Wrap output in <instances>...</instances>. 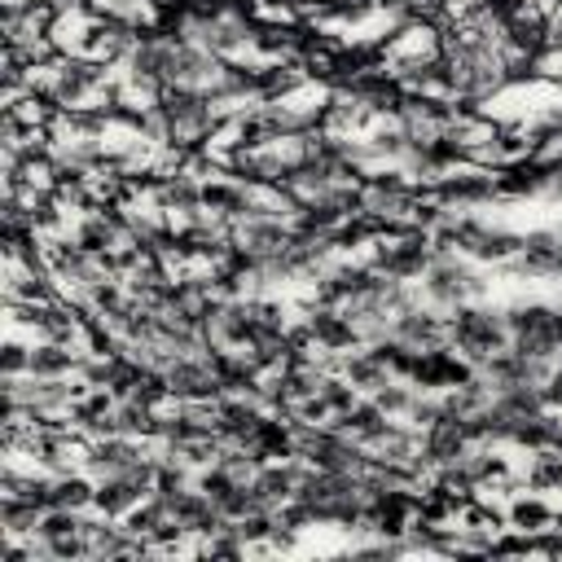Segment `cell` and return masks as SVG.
Returning a JSON list of instances; mask_svg holds the SVG:
<instances>
[{
    "instance_id": "cell-17",
    "label": "cell",
    "mask_w": 562,
    "mask_h": 562,
    "mask_svg": "<svg viewBox=\"0 0 562 562\" xmlns=\"http://www.w3.org/2000/svg\"><path fill=\"white\" fill-rule=\"evenodd\" d=\"M154 202L171 220H198V215H206L202 211V180L193 171H184V167H176V171L162 176V184L154 189Z\"/></svg>"
},
{
    "instance_id": "cell-14",
    "label": "cell",
    "mask_w": 562,
    "mask_h": 562,
    "mask_svg": "<svg viewBox=\"0 0 562 562\" xmlns=\"http://www.w3.org/2000/svg\"><path fill=\"white\" fill-rule=\"evenodd\" d=\"M303 474H307V461H303V457L263 461V465L255 470V479H250V492H255L259 509H277V505H285V501H294Z\"/></svg>"
},
{
    "instance_id": "cell-19",
    "label": "cell",
    "mask_w": 562,
    "mask_h": 562,
    "mask_svg": "<svg viewBox=\"0 0 562 562\" xmlns=\"http://www.w3.org/2000/svg\"><path fill=\"white\" fill-rule=\"evenodd\" d=\"M263 413H268V408H263L259 400H246V395H228V391H224V395L215 400V435H220L224 443H246Z\"/></svg>"
},
{
    "instance_id": "cell-23",
    "label": "cell",
    "mask_w": 562,
    "mask_h": 562,
    "mask_svg": "<svg viewBox=\"0 0 562 562\" xmlns=\"http://www.w3.org/2000/svg\"><path fill=\"white\" fill-rule=\"evenodd\" d=\"M338 373H342L360 395H373L382 382H391V369L373 356V347H356V351L338 356Z\"/></svg>"
},
{
    "instance_id": "cell-3",
    "label": "cell",
    "mask_w": 562,
    "mask_h": 562,
    "mask_svg": "<svg viewBox=\"0 0 562 562\" xmlns=\"http://www.w3.org/2000/svg\"><path fill=\"white\" fill-rule=\"evenodd\" d=\"M110 66L92 61V57H79V53H61L31 88H44L61 110H79V105H101L110 79H105Z\"/></svg>"
},
{
    "instance_id": "cell-38",
    "label": "cell",
    "mask_w": 562,
    "mask_h": 562,
    "mask_svg": "<svg viewBox=\"0 0 562 562\" xmlns=\"http://www.w3.org/2000/svg\"><path fill=\"white\" fill-rule=\"evenodd\" d=\"M549 193H553V198H558V202H562V176H558V180H553V184H549Z\"/></svg>"
},
{
    "instance_id": "cell-21",
    "label": "cell",
    "mask_w": 562,
    "mask_h": 562,
    "mask_svg": "<svg viewBox=\"0 0 562 562\" xmlns=\"http://www.w3.org/2000/svg\"><path fill=\"white\" fill-rule=\"evenodd\" d=\"M79 360H83V347L35 338V347H31V378H75Z\"/></svg>"
},
{
    "instance_id": "cell-39",
    "label": "cell",
    "mask_w": 562,
    "mask_h": 562,
    "mask_svg": "<svg viewBox=\"0 0 562 562\" xmlns=\"http://www.w3.org/2000/svg\"><path fill=\"white\" fill-rule=\"evenodd\" d=\"M558 237H562V228H558Z\"/></svg>"
},
{
    "instance_id": "cell-6",
    "label": "cell",
    "mask_w": 562,
    "mask_h": 562,
    "mask_svg": "<svg viewBox=\"0 0 562 562\" xmlns=\"http://www.w3.org/2000/svg\"><path fill=\"white\" fill-rule=\"evenodd\" d=\"M470 378H479V369H474L452 342L422 347V351H417V364H413V373H408V382H413L417 391H426V395H443V391H452V386H461V382H470Z\"/></svg>"
},
{
    "instance_id": "cell-8",
    "label": "cell",
    "mask_w": 562,
    "mask_h": 562,
    "mask_svg": "<svg viewBox=\"0 0 562 562\" xmlns=\"http://www.w3.org/2000/svg\"><path fill=\"white\" fill-rule=\"evenodd\" d=\"M501 268L522 277V281H562V237H558V228H527L522 250L514 259H505Z\"/></svg>"
},
{
    "instance_id": "cell-5",
    "label": "cell",
    "mask_w": 562,
    "mask_h": 562,
    "mask_svg": "<svg viewBox=\"0 0 562 562\" xmlns=\"http://www.w3.org/2000/svg\"><path fill=\"white\" fill-rule=\"evenodd\" d=\"M430 259H435V246H430L426 228H408L400 237H373L369 241V268H378L391 281H422Z\"/></svg>"
},
{
    "instance_id": "cell-15",
    "label": "cell",
    "mask_w": 562,
    "mask_h": 562,
    "mask_svg": "<svg viewBox=\"0 0 562 562\" xmlns=\"http://www.w3.org/2000/svg\"><path fill=\"white\" fill-rule=\"evenodd\" d=\"M145 452H154L149 439H136V435H97L88 443V474L105 479V474H123L132 470Z\"/></svg>"
},
{
    "instance_id": "cell-30",
    "label": "cell",
    "mask_w": 562,
    "mask_h": 562,
    "mask_svg": "<svg viewBox=\"0 0 562 562\" xmlns=\"http://www.w3.org/2000/svg\"><path fill=\"white\" fill-rule=\"evenodd\" d=\"M413 400H417V386L404 382V378H391V382H382V386L373 391V404H378L386 417H408Z\"/></svg>"
},
{
    "instance_id": "cell-9",
    "label": "cell",
    "mask_w": 562,
    "mask_h": 562,
    "mask_svg": "<svg viewBox=\"0 0 562 562\" xmlns=\"http://www.w3.org/2000/svg\"><path fill=\"white\" fill-rule=\"evenodd\" d=\"M430 198L443 202L448 211L483 206V202L496 198V171H492V167H474V162L452 167V171H443V176L430 184Z\"/></svg>"
},
{
    "instance_id": "cell-35",
    "label": "cell",
    "mask_w": 562,
    "mask_h": 562,
    "mask_svg": "<svg viewBox=\"0 0 562 562\" xmlns=\"http://www.w3.org/2000/svg\"><path fill=\"white\" fill-rule=\"evenodd\" d=\"M48 562H75V558H92V544H88V531H75V536H61V540H48L40 544Z\"/></svg>"
},
{
    "instance_id": "cell-31",
    "label": "cell",
    "mask_w": 562,
    "mask_h": 562,
    "mask_svg": "<svg viewBox=\"0 0 562 562\" xmlns=\"http://www.w3.org/2000/svg\"><path fill=\"white\" fill-rule=\"evenodd\" d=\"M162 518H167V501L149 492V496H145V501H140L136 509H127V514H123L119 522H123V527H127L132 536H149V531H154V527H158Z\"/></svg>"
},
{
    "instance_id": "cell-11",
    "label": "cell",
    "mask_w": 562,
    "mask_h": 562,
    "mask_svg": "<svg viewBox=\"0 0 562 562\" xmlns=\"http://www.w3.org/2000/svg\"><path fill=\"white\" fill-rule=\"evenodd\" d=\"M189 40H198L211 57L220 61H237L250 53V40H255V18H237V13H224L215 22H202V26H189Z\"/></svg>"
},
{
    "instance_id": "cell-22",
    "label": "cell",
    "mask_w": 562,
    "mask_h": 562,
    "mask_svg": "<svg viewBox=\"0 0 562 562\" xmlns=\"http://www.w3.org/2000/svg\"><path fill=\"white\" fill-rule=\"evenodd\" d=\"M145 496H149V492H145L136 479H127V474H105V479H97V501H92V509L105 514V518H123V514L136 509Z\"/></svg>"
},
{
    "instance_id": "cell-10",
    "label": "cell",
    "mask_w": 562,
    "mask_h": 562,
    "mask_svg": "<svg viewBox=\"0 0 562 562\" xmlns=\"http://www.w3.org/2000/svg\"><path fill=\"white\" fill-rule=\"evenodd\" d=\"M303 325L312 334V347L316 351H329V356H347L356 347H364L356 321L342 312V307H329V303H307L303 307Z\"/></svg>"
},
{
    "instance_id": "cell-24",
    "label": "cell",
    "mask_w": 562,
    "mask_h": 562,
    "mask_svg": "<svg viewBox=\"0 0 562 562\" xmlns=\"http://www.w3.org/2000/svg\"><path fill=\"white\" fill-rule=\"evenodd\" d=\"M70 237L92 255V259H101L105 250H114L119 241H123V233L101 215V211H88V215H75V224H70Z\"/></svg>"
},
{
    "instance_id": "cell-13",
    "label": "cell",
    "mask_w": 562,
    "mask_h": 562,
    "mask_svg": "<svg viewBox=\"0 0 562 562\" xmlns=\"http://www.w3.org/2000/svg\"><path fill=\"white\" fill-rule=\"evenodd\" d=\"M202 211L228 228V224H237V220L255 215V189H250V184H241V180H233L228 171L206 176V180H202Z\"/></svg>"
},
{
    "instance_id": "cell-18",
    "label": "cell",
    "mask_w": 562,
    "mask_h": 562,
    "mask_svg": "<svg viewBox=\"0 0 562 562\" xmlns=\"http://www.w3.org/2000/svg\"><path fill=\"white\" fill-rule=\"evenodd\" d=\"M558 514H562V505H553L544 492H536V487H518L509 501H505V527H514V531H527V536H536V531H544V527H558Z\"/></svg>"
},
{
    "instance_id": "cell-25",
    "label": "cell",
    "mask_w": 562,
    "mask_h": 562,
    "mask_svg": "<svg viewBox=\"0 0 562 562\" xmlns=\"http://www.w3.org/2000/svg\"><path fill=\"white\" fill-rule=\"evenodd\" d=\"M364 140H369V149H373V158L386 167V162H404V154H408V132H404V123L400 119H378L369 132H364Z\"/></svg>"
},
{
    "instance_id": "cell-16",
    "label": "cell",
    "mask_w": 562,
    "mask_h": 562,
    "mask_svg": "<svg viewBox=\"0 0 562 562\" xmlns=\"http://www.w3.org/2000/svg\"><path fill=\"white\" fill-rule=\"evenodd\" d=\"M391 334L404 338L408 347H439V342H448V312H439V307L417 299L413 307H404L391 321Z\"/></svg>"
},
{
    "instance_id": "cell-12",
    "label": "cell",
    "mask_w": 562,
    "mask_h": 562,
    "mask_svg": "<svg viewBox=\"0 0 562 562\" xmlns=\"http://www.w3.org/2000/svg\"><path fill=\"white\" fill-rule=\"evenodd\" d=\"M294 224L281 220V215H246L237 224H228V237H233V250L250 255V259H272L285 241H290Z\"/></svg>"
},
{
    "instance_id": "cell-29",
    "label": "cell",
    "mask_w": 562,
    "mask_h": 562,
    "mask_svg": "<svg viewBox=\"0 0 562 562\" xmlns=\"http://www.w3.org/2000/svg\"><path fill=\"white\" fill-rule=\"evenodd\" d=\"M492 404H496V408H505L509 417H531V413L549 408V404H544V395H540V386H531V382H518V386L496 391V395H492Z\"/></svg>"
},
{
    "instance_id": "cell-28",
    "label": "cell",
    "mask_w": 562,
    "mask_h": 562,
    "mask_svg": "<svg viewBox=\"0 0 562 562\" xmlns=\"http://www.w3.org/2000/svg\"><path fill=\"white\" fill-rule=\"evenodd\" d=\"M83 527H88V514H79V509H61V505H48V509L40 514L35 540H40V544H48V540L75 536V531H83Z\"/></svg>"
},
{
    "instance_id": "cell-33",
    "label": "cell",
    "mask_w": 562,
    "mask_h": 562,
    "mask_svg": "<svg viewBox=\"0 0 562 562\" xmlns=\"http://www.w3.org/2000/svg\"><path fill=\"white\" fill-rule=\"evenodd\" d=\"M119 364H123V356H97V351H83L75 378H83L88 386H110L114 373H119Z\"/></svg>"
},
{
    "instance_id": "cell-37",
    "label": "cell",
    "mask_w": 562,
    "mask_h": 562,
    "mask_svg": "<svg viewBox=\"0 0 562 562\" xmlns=\"http://www.w3.org/2000/svg\"><path fill=\"white\" fill-rule=\"evenodd\" d=\"M549 48H562V4H558V13L549 18Z\"/></svg>"
},
{
    "instance_id": "cell-2",
    "label": "cell",
    "mask_w": 562,
    "mask_h": 562,
    "mask_svg": "<svg viewBox=\"0 0 562 562\" xmlns=\"http://www.w3.org/2000/svg\"><path fill=\"white\" fill-rule=\"evenodd\" d=\"M501 316H505V329H509V347L518 356L558 360V351H562V303L527 299V303L501 307Z\"/></svg>"
},
{
    "instance_id": "cell-7",
    "label": "cell",
    "mask_w": 562,
    "mask_h": 562,
    "mask_svg": "<svg viewBox=\"0 0 562 562\" xmlns=\"http://www.w3.org/2000/svg\"><path fill=\"white\" fill-rule=\"evenodd\" d=\"M167 386H171V404H202V400L224 395V382H220V369H215L211 351L176 356L167 364Z\"/></svg>"
},
{
    "instance_id": "cell-20",
    "label": "cell",
    "mask_w": 562,
    "mask_h": 562,
    "mask_svg": "<svg viewBox=\"0 0 562 562\" xmlns=\"http://www.w3.org/2000/svg\"><path fill=\"white\" fill-rule=\"evenodd\" d=\"M391 422H395V417H386V413L373 404V395H360L347 413L329 417V426H338L342 435H351V439H356V443H364V448H373V443L391 430Z\"/></svg>"
},
{
    "instance_id": "cell-4",
    "label": "cell",
    "mask_w": 562,
    "mask_h": 562,
    "mask_svg": "<svg viewBox=\"0 0 562 562\" xmlns=\"http://www.w3.org/2000/svg\"><path fill=\"white\" fill-rule=\"evenodd\" d=\"M417 290H422V303H430L439 312H452L461 303L487 299V281L474 268V259H465V255H435L430 268L417 281Z\"/></svg>"
},
{
    "instance_id": "cell-34",
    "label": "cell",
    "mask_w": 562,
    "mask_h": 562,
    "mask_svg": "<svg viewBox=\"0 0 562 562\" xmlns=\"http://www.w3.org/2000/svg\"><path fill=\"white\" fill-rule=\"evenodd\" d=\"M321 400H325V404H329V413L338 417V413H347V408L360 400V391H356V386L334 369V373H325V382H321Z\"/></svg>"
},
{
    "instance_id": "cell-36",
    "label": "cell",
    "mask_w": 562,
    "mask_h": 562,
    "mask_svg": "<svg viewBox=\"0 0 562 562\" xmlns=\"http://www.w3.org/2000/svg\"><path fill=\"white\" fill-rule=\"evenodd\" d=\"M540 395H544V404H549V408H562V351H558L553 373H549V382L540 386Z\"/></svg>"
},
{
    "instance_id": "cell-27",
    "label": "cell",
    "mask_w": 562,
    "mask_h": 562,
    "mask_svg": "<svg viewBox=\"0 0 562 562\" xmlns=\"http://www.w3.org/2000/svg\"><path fill=\"white\" fill-rule=\"evenodd\" d=\"M487 404H492V386H487L483 378H470V382L443 391V408H448L452 417H470V413H479V408H487Z\"/></svg>"
},
{
    "instance_id": "cell-1",
    "label": "cell",
    "mask_w": 562,
    "mask_h": 562,
    "mask_svg": "<svg viewBox=\"0 0 562 562\" xmlns=\"http://www.w3.org/2000/svg\"><path fill=\"white\" fill-rule=\"evenodd\" d=\"M448 342L479 369L483 360H492L496 351L509 347V329H505L501 307H487L483 299L452 307V312H448Z\"/></svg>"
},
{
    "instance_id": "cell-26",
    "label": "cell",
    "mask_w": 562,
    "mask_h": 562,
    "mask_svg": "<svg viewBox=\"0 0 562 562\" xmlns=\"http://www.w3.org/2000/svg\"><path fill=\"white\" fill-rule=\"evenodd\" d=\"M40 514H44V505H35L26 496H0V527H4V536H35Z\"/></svg>"
},
{
    "instance_id": "cell-32",
    "label": "cell",
    "mask_w": 562,
    "mask_h": 562,
    "mask_svg": "<svg viewBox=\"0 0 562 562\" xmlns=\"http://www.w3.org/2000/svg\"><path fill=\"white\" fill-rule=\"evenodd\" d=\"M31 347H35V338H26L22 329H13L9 338H4V347H0V373H31Z\"/></svg>"
}]
</instances>
